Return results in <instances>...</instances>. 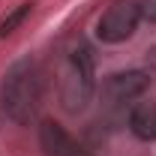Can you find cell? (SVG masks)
<instances>
[{
	"instance_id": "3957f363",
	"label": "cell",
	"mask_w": 156,
	"mask_h": 156,
	"mask_svg": "<svg viewBox=\"0 0 156 156\" xmlns=\"http://www.w3.org/2000/svg\"><path fill=\"white\" fill-rule=\"evenodd\" d=\"M138 18H141V9L138 3H129V0H120L114 6H108V12L96 21V36L108 45H117L123 39H129L138 27Z\"/></svg>"
},
{
	"instance_id": "ba28073f",
	"label": "cell",
	"mask_w": 156,
	"mask_h": 156,
	"mask_svg": "<svg viewBox=\"0 0 156 156\" xmlns=\"http://www.w3.org/2000/svg\"><path fill=\"white\" fill-rule=\"evenodd\" d=\"M138 9H141V18H147L150 24H156V0H141Z\"/></svg>"
},
{
	"instance_id": "6da1fadb",
	"label": "cell",
	"mask_w": 156,
	"mask_h": 156,
	"mask_svg": "<svg viewBox=\"0 0 156 156\" xmlns=\"http://www.w3.org/2000/svg\"><path fill=\"white\" fill-rule=\"evenodd\" d=\"M0 105L15 123L27 126L39 111V69L30 57L15 60L0 81Z\"/></svg>"
},
{
	"instance_id": "7a4b0ae2",
	"label": "cell",
	"mask_w": 156,
	"mask_h": 156,
	"mask_svg": "<svg viewBox=\"0 0 156 156\" xmlns=\"http://www.w3.org/2000/svg\"><path fill=\"white\" fill-rule=\"evenodd\" d=\"M96 90V63H93V51L87 42H78L69 51L66 66H63V78H60V99L63 108L69 114H81L87 108V102L93 99Z\"/></svg>"
},
{
	"instance_id": "5b68a950",
	"label": "cell",
	"mask_w": 156,
	"mask_h": 156,
	"mask_svg": "<svg viewBox=\"0 0 156 156\" xmlns=\"http://www.w3.org/2000/svg\"><path fill=\"white\" fill-rule=\"evenodd\" d=\"M39 147H42L45 156H87L81 150V144L57 120H42L39 123Z\"/></svg>"
},
{
	"instance_id": "277c9868",
	"label": "cell",
	"mask_w": 156,
	"mask_h": 156,
	"mask_svg": "<svg viewBox=\"0 0 156 156\" xmlns=\"http://www.w3.org/2000/svg\"><path fill=\"white\" fill-rule=\"evenodd\" d=\"M147 87H150V75L141 72V69L117 72V75L105 78V84H102V102H105V108L117 111V108L129 105L132 99H138Z\"/></svg>"
},
{
	"instance_id": "8992f818",
	"label": "cell",
	"mask_w": 156,
	"mask_h": 156,
	"mask_svg": "<svg viewBox=\"0 0 156 156\" xmlns=\"http://www.w3.org/2000/svg\"><path fill=\"white\" fill-rule=\"evenodd\" d=\"M129 129L141 141H156V102H138L129 114Z\"/></svg>"
},
{
	"instance_id": "52a82bcc",
	"label": "cell",
	"mask_w": 156,
	"mask_h": 156,
	"mask_svg": "<svg viewBox=\"0 0 156 156\" xmlns=\"http://www.w3.org/2000/svg\"><path fill=\"white\" fill-rule=\"evenodd\" d=\"M30 15V3H21L18 9H12L6 18L0 21V36H9V33H15V27H18L21 21Z\"/></svg>"
}]
</instances>
